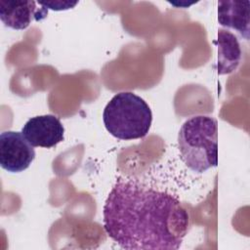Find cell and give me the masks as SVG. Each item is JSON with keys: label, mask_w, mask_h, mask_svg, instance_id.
Returning a JSON list of instances; mask_svg holds the SVG:
<instances>
[{"label": "cell", "mask_w": 250, "mask_h": 250, "mask_svg": "<svg viewBox=\"0 0 250 250\" xmlns=\"http://www.w3.org/2000/svg\"><path fill=\"white\" fill-rule=\"evenodd\" d=\"M104 228L123 249H179L189 227L186 208L172 194L137 180L118 179L104 208Z\"/></svg>", "instance_id": "obj_1"}, {"label": "cell", "mask_w": 250, "mask_h": 250, "mask_svg": "<svg viewBox=\"0 0 250 250\" xmlns=\"http://www.w3.org/2000/svg\"><path fill=\"white\" fill-rule=\"evenodd\" d=\"M181 158L188 168L203 173L218 164V124L214 117L196 115L186 120L178 134Z\"/></svg>", "instance_id": "obj_2"}, {"label": "cell", "mask_w": 250, "mask_h": 250, "mask_svg": "<svg viewBox=\"0 0 250 250\" xmlns=\"http://www.w3.org/2000/svg\"><path fill=\"white\" fill-rule=\"evenodd\" d=\"M103 121L111 136L129 141L147 135L152 113L144 99L132 92H120L106 104Z\"/></svg>", "instance_id": "obj_3"}, {"label": "cell", "mask_w": 250, "mask_h": 250, "mask_svg": "<svg viewBox=\"0 0 250 250\" xmlns=\"http://www.w3.org/2000/svg\"><path fill=\"white\" fill-rule=\"evenodd\" d=\"M35 158L33 146L21 132L5 131L0 135V165L11 173H20L29 167Z\"/></svg>", "instance_id": "obj_4"}, {"label": "cell", "mask_w": 250, "mask_h": 250, "mask_svg": "<svg viewBox=\"0 0 250 250\" xmlns=\"http://www.w3.org/2000/svg\"><path fill=\"white\" fill-rule=\"evenodd\" d=\"M63 133V125L53 114L31 117L21 129V134L33 147L51 148L62 142Z\"/></svg>", "instance_id": "obj_5"}, {"label": "cell", "mask_w": 250, "mask_h": 250, "mask_svg": "<svg viewBox=\"0 0 250 250\" xmlns=\"http://www.w3.org/2000/svg\"><path fill=\"white\" fill-rule=\"evenodd\" d=\"M48 9L35 1L0 0V19L2 22L16 30H23L35 21L47 18Z\"/></svg>", "instance_id": "obj_6"}, {"label": "cell", "mask_w": 250, "mask_h": 250, "mask_svg": "<svg viewBox=\"0 0 250 250\" xmlns=\"http://www.w3.org/2000/svg\"><path fill=\"white\" fill-rule=\"evenodd\" d=\"M218 21L222 26L233 29L245 40H249L250 2L220 1L218 3Z\"/></svg>", "instance_id": "obj_7"}, {"label": "cell", "mask_w": 250, "mask_h": 250, "mask_svg": "<svg viewBox=\"0 0 250 250\" xmlns=\"http://www.w3.org/2000/svg\"><path fill=\"white\" fill-rule=\"evenodd\" d=\"M217 71L220 75L233 72L241 61V46L238 38L227 29H219L217 36Z\"/></svg>", "instance_id": "obj_8"}, {"label": "cell", "mask_w": 250, "mask_h": 250, "mask_svg": "<svg viewBox=\"0 0 250 250\" xmlns=\"http://www.w3.org/2000/svg\"><path fill=\"white\" fill-rule=\"evenodd\" d=\"M78 2H69V1H48V2H40L42 6L47 9H51L54 11H62L73 8Z\"/></svg>", "instance_id": "obj_9"}]
</instances>
